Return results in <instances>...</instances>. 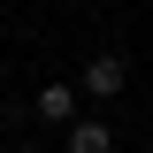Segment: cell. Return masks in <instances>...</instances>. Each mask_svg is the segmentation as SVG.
I'll use <instances>...</instances> for the list:
<instances>
[{
	"instance_id": "1",
	"label": "cell",
	"mask_w": 153,
	"mask_h": 153,
	"mask_svg": "<svg viewBox=\"0 0 153 153\" xmlns=\"http://www.w3.org/2000/svg\"><path fill=\"white\" fill-rule=\"evenodd\" d=\"M123 84H130V61H123V54H92V61H84V92H92V100H115Z\"/></svg>"
},
{
	"instance_id": "2",
	"label": "cell",
	"mask_w": 153,
	"mask_h": 153,
	"mask_svg": "<svg viewBox=\"0 0 153 153\" xmlns=\"http://www.w3.org/2000/svg\"><path fill=\"white\" fill-rule=\"evenodd\" d=\"M69 153H115V130L100 123V115H76L69 123Z\"/></svg>"
},
{
	"instance_id": "3",
	"label": "cell",
	"mask_w": 153,
	"mask_h": 153,
	"mask_svg": "<svg viewBox=\"0 0 153 153\" xmlns=\"http://www.w3.org/2000/svg\"><path fill=\"white\" fill-rule=\"evenodd\" d=\"M38 115H46V123H76V84H38Z\"/></svg>"
},
{
	"instance_id": "4",
	"label": "cell",
	"mask_w": 153,
	"mask_h": 153,
	"mask_svg": "<svg viewBox=\"0 0 153 153\" xmlns=\"http://www.w3.org/2000/svg\"><path fill=\"white\" fill-rule=\"evenodd\" d=\"M23 153H38V146H23Z\"/></svg>"
},
{
	"instance_id": "5",
	"label": "cell",
	"mask_w": 153,
	"mask_h": 153,
	"mask_svg": "<svg viewBox=\"0 0 153 153\" xmlns=\"http://www.w3.org/2000/svg\"><path fill=\"white\" fill-rule=\"evenodd\" d=\"M0 115H8V107H0Z\"/></svg>"
},
{
	"instance_id": "6",
	"label": "cell",
	"mask_w": 153,
	"mask_h": 153,
	"mask_svg": "<svg viewBox=\"0 0 153 153\" xmlns=\"http://www.w3.org/2000/svg\"><path fill=\"white\" fill-rule=\"evenodd\" d=\"M146 153H153V146H146Z\"/></svg>"
}]
</instances>
